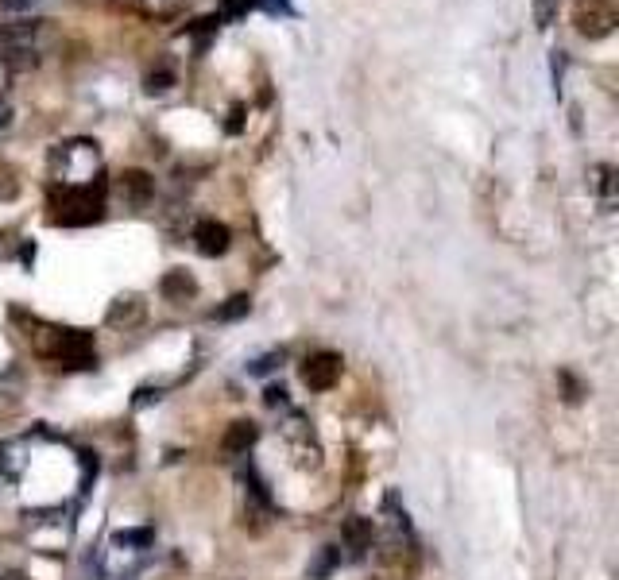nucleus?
Wrapping results in <instances>:
<instances>
[{
  "label": "nucleus",
  "mask_w": 619,
  "mask_h": 580,
  "mask_svg": "<svg viewBox=\"0 0 619 580\" xmlns=\"http://www.w3.org/2000/svg\"><path fill=\"white\" fill-rule=\"evenodd\" d=\"M144 314H148V302H144L140 294H120L117 302L109 306L105 321H109L113 329H132V325H140V321H144Z\"/></svg>",
  "instance_id": "obj_9"
},
{
  "label": "nucleus",
  "mask_w": 619,
  "mask_h": 580,
  "mask_svg": "<svg viewBox=\"0 0 619 580\" xmlns=\"http://www.w3.org/2000/svg\"><path fill=\"white\" fill-rule=\"evenodd\" d=\"M62 213H55V221L62 225H89V221H101V194H93V186H70L62 190Z\"/></svg>",
  "instance_id": "obj_2"
},
{
  "label": "nucleus",
  "mask_w": 619,
  "mask_h": 580,
  "mask_svg": "<svg viewBox=\"0 0 619 580\" xmlns=\"http://www.w3.org/2000/svg\"><path fill=\"white\" fill-rule=\"evenodd\" d=\"M534 16H538V28H550V20H554V0H534Z\"/></svg>",
  "instance_id": "obj_18"
},
{
  "label": "nucleus",
  "mask_w": 619,
  "mask_h": 580,
  "mask_svg": "<svg viewBox=\"0 0 619 580\" xmlns=\"http://www.w3.org/2000/svg\"><path fill=\"white\" fill-rule=\"evenodd\" d=\"M337 561H341V550H337V546H322L318 557L310 561V569H306V580H325L337 569Z\"/></svg>",
  "instance_id": "obj_13"
},
{
  "label": "nucleus",
  "mask_w": 619,
  "mask_h": 580,
  "mask_svg": "<svg viewBox=\"0 0 619 580\" xmlns=\"http://www.w3.org/2000/svg\"><path fill=\"white\" fill-rule=\"evenodd\" d=\"M117 194L124 198V205L144 209V205H151V198H155V182H151L148 171H124L117 178Z\"/></svg>",
  "instance_id": "obj_6"
},
{
  "label": "nucleus",
  "mask_w": 619,
  "mask_h": 580,
  "mask_svg": "<svg viewBox=\"0 0 619 580\" xmlns=\"http://www.w3.org/2000/svg\"><path fill=\"white\" fill-rule=\"evenodd\" d=\"M341 368H345V360L337 356V352H310L306 360H302V383L310 387V391H329V387H337V379H341Z\"/></svg>",
  "instance_id": "obj_5"
},
{
  "label": "nucleus",
  "mask_w": 619,
  "mask_h": 580,
  "mask_svg": "<svg viewBox=\"0 0 619 580\" xmlns=\"http://www.w3.org/2000/svg\"><path fill=\"white\" fill-rule=\"evenodd\" d=\"M372 538H376V526H372V519H364V515H353V519L341 526V546L349 550L353 561L368 557V550H372Z\"/></svg>",
  "instance_id": "obj_7"
},
{
  "label": "nucleus",
  "mask_w": 619,
  "mask_h": 580,
  "mask_svg": "<svg viewBox=\"0 0 619 580\" xmlns=\"http://www.w3.org/2000/svg\"><path fill=\"white\" fill-rule=\"evenodd\" d=\"M175 86V74H171V70H159V74H155V70H151L148 74V93H167V89Z\"/></svg>",
  "instance_id": "obj_16"
},
{
  "label": "nucleus",
  "mask_w": 619,
  "mask_h": 580,
  "mask_svg": "<svg viewBox=\"0 0 619 580\" xmlns=\"http://www.w3.org/2000/svg\"><path fill=\"white\" fill-rule=\"evenodd\" d=\"M113 546H124V550L140 546V550H148V546H151V530H120L117 538H113Z\"/></svg>",
  "instance_id": "obj_15"
},
{
  "label": "nucleus",
  "mask_w": 619,
  "mask_h": 580,
  "mask_svg": "<svg viewBox=\"0 0 619 580\" xmlns=\"http://www.w3.org/2000/svg\"><path fill=\"white\" fill-rule=\"evenodd\" d=\"M256 441H260V426H256V422H248V418H240V422H233V426L225 430V437H221V449H225L229 457H244Z\"/></svg>",
  "instance_id": "obj_11"
},
{
  "label": "nucleus",
  "mask_w": 619,
  "mask_h": 580,
  "mask_svg": "<svg viewBox=\"0 0 619 580\" xmlns=\"http://www.w3.org/2000/svg\"><path fill=\"white\" fill-rule=\"evenodd\" d=\"M229 229L221 225V221H213V217H202L198 225H194V248L202 252V256H225L229 252Z\"/></svg>",
  "instance_id": "obj_8"
},
{
  "label": "nucleus",
  "mask_w": 619,
  "mask_h": 580,
  "mask_svg": "<svg viewBox=\"0 0 619 580\" xmlns=\"http://www.w3.org/2000/svg\"><path fill=\"white\" fill-rule=\"evenodd\" d=\"M264 395H267V406H283V403H287V399H283V395H287L283 387H267Z\"/></svg>",
  "instance_id": "obj_22"
},
{
  "label": "nucleus",
  "mask_w": 619,
  "mask_h": 580,
  "mask_svg": "<svg viewBox=\"0 0 619 580\" xmlns=\"http://www.w3.org/2000/svg\"><path fill=\"white\" fill-rule=\"evenodd\" d=\"M279 360H283V356H275V352H271V356H264V360H256V364H252L248 372H256V376H260V372H267V368H275Z\"/></svg>",
  "instance_id": "obj_21"
},
{
  "label": "nucleus",
  "mask_w": 619,
  "mask_h": 580,
  "mask_svg": "<svg viewBox=\"0 0 619 580\" xmlns=\"http://www.w3.org/2000/svg\"><path fill=\"white\" fill-rule=\"evenodd\" d=\"M159 294H163L167 302L182 306V302L198 298V279H194V275H190L186 267H175V271H167V275L159 279Z\"/></svg>",
  "instance_id": "obj_10"
},
{
  "label": "nucleus",
  "mask_w": 619,
  "mask_h": 580,
  "mask_svg": "<svg viewBox=\"0 0 619 580\" xmlns=\"http://www.w3.org/2000/svg\"><path fill=\"white\" fill-rule=\"evenodd\" d=\"M589 186H592V194L600 198V205L604 209H612V202H616V167H608V163H596L589 171Z\"/></svg>",
  "instance_id": "obj_12"
},
{
  "label": "nucleus",
  "mask_w": 619,
  "mask_h": 580,
  "mask_svg": "<svg viewBox=\"0 0 619 580\" xmlns=\"http://www.w3.org/2000/svg\"><path fill=\"white\" fill-rule=\"evenodd\" d=\"M558 383L565 387V403H581V395H585V387L577 383V376H569V372H561Z\"/></svg>",
  "instance_id": "obj_17"
},
{
  "label": "nucleus",
  "mask_w": 619,
  "mask_h": 580,
  "mask_svg": "<svg viewBox=\"0 0 619 580\" xmlns=\"http://www.w3.org/2000/svg\"><path fill=\"white\" fill-rule=\"evenodd\" d=\"M66 368H93L97 364V352H93V337L82 329H55V348Z\"/></svg>",
  "instance_id": "obj_4"
},
{
  "label": "nucleus",
  "mask_w": 619,
  "mask_h": 580,
  "mask_svg": "<svg viewBox=\"0 0 619 580\" xmlns=\"http://www.w3.org/2000/svg\"><path fill=\"white\" fill-rule=\"evenodd\" d=\"M244 8H264V12H291L287 0H244Z\"/></svg>",
  "instance_id": "obj_19"
},
{
  "label": "nucleus",
  "mask_w": 619,
  "mask_h": 580,
  "mask_svg": "<svg viewBox=\"0 0 619 580\" xmlns=\"http://www.w3.org/2000/svg\"><path fill=\"white\" fill-rule=\"evenodd\" d=\"M573 28L581 31L585 39H604L608 31L616 28L612 0H577L573 4Z\"/></svg>",
  "instance_id": "obj_3"
},
{
  "label": "nucleus",
  "mask_w": 619,
  "mask_h": 580,
  "mask_svg": "<svg viewBox=\"0 0 619 580\" xmlns=\"http://www.w3.org/2000/svg\"><path fill=\"white\" fill-rule=\"evenodd\" d=\"M55 171L70 182V186H93V178L101 171V151L89 140H70V144H59L55 155H51Z\"/></svg>",
  "instance_id": "obj_1"
},
{
  "label": "nucleus",
  "mask_w": 619,
  "mask_h": 580,
  "mask_svg": "<svg viewBox=\"0 0 619 580\" xmlns=\"http://www.w3.org/2000/svg\"><path fill=\"white\" fill-rule=\"evenodd\" d=\"M8 124H12V105H8V101H0V132H4Z\"/></svg>",
  "instance_id": "obj_23"
},
{
  "label": "nucleus",
  "mask_w": 619,
  "mask_h": 580,
  "mask_svg": "<svg viewBox=\"0 0 619 580\" xmlns=\"http://www.w3.org/2000/svg\"><path fill=\"white\" fill-rule=\"evenodd\" d=\"M8 86H12V62L0 55V101H4V93H8Z\"/></svg>",
  "instance_id": "obj_20"
},
{
  "label": "nucleus",
  "mask_w": 619,
  "mask_h": 580,
  "mask_svg": "<svg viewBox=\"0 0 619 580\" xmlns=\"http://www.w3.org/2000/svg\"><path fill=\"white\" fill-rule=\"evenodd\" d=\"M4 8H28V4H35V0H0Z\"/></svg>",
  "instance_id": "obj_24"
},
{
  "label": "nucleus",
  "mask_w": 619,
  "mask_h": 580,
  "mask_svg": "<svg viewBox=\"0 0 619 580\" xmlns=\"http://www.w3.org/2000/svg\"><path fill=\"white\" fill-rule=\"evenodd\" d=\"M0 580H28L24 573H12V569H0Z\"/></svg>",
  "instance_id": "obj_25"
},
{
  "label": "nucleus",
  "mask_w": 619,
  "mask_h": 580,
  "mask_svg": "<svg viewBox=\"0 0 619 580\" xmlns=\"http://www.w3.org/2000/svg\"><path fill=\"white\" fill-rule=\"evenodd\" d=\"M248 310H252V298H248V294H233V298H229L225 306H217L209 318L213 321H236V318H244Z\"/></svg>",
  "instance_id": "obj_14"
}]
</instances>
